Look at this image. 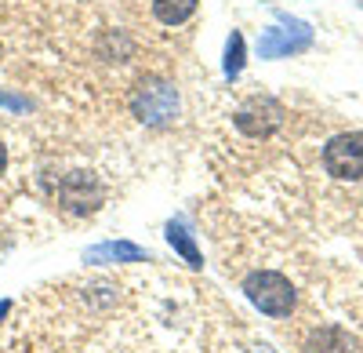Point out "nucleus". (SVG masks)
<instances>
[{
  "instance_id": "1",
  "label": "nucleus",
  "mask_w": 363,
  "mask_h": 353,
  "mask_svg": "<svg viewBox=\"0 0 363 353\" xmlns=\"http://www.w3.org/2000/svg\"><path fill=\"white\" fill-rule=\"evenodd\" d=\"M244 295L265 313V317H291L294 310V288L284 273L258 270L244 281Z\"/></svg>"
},
{
  "instance_id": "2",
  "label": "nucleus",
  "mask_w": 363,
  "mask_h": 353,
  "mask_svg": "<svg viewBox=\"0 0 363 353\" xmlns=\"http://www.w3.org/2000/svg\"><path fill=\"white\" fill-rule=\"evenodd\" d=\"M131 113L142 124H167L178 113V92L167 80H145L131 95Z\"/></svg>"
},
{
  "instance_id": "3",
  "label": "nucleus",
  "mask_w": 363,
  "mask_h": 353,
  "mask_svg": "<svg viewBox=\"0 0 363 353\" xmlns=\"http://www.w3.org/2000/svg\"><path fill=\"white\" fill-rule=\"evenodd\" d=\"M323 168L342 183H359L363 179V131L335 135L323 146Z\"/></svg>"
},
{
  "instance_id": "4",
  "label": "nucleus",
  "mask_w": 363,
  "mask_h": 353,
  "mask_svg": "<svg viewBox=\"0 0 363 353\" xmlns=\"http://www.w3.org/2000/svg\"><path fill=\"white\" fill-rule=\"evenodd\" d=\"M313 44V29L309 22H301V18H280V26H269L262 29V37H258V55L262 58H287V55H298V51H306Z\"/></svg>"
},
{
  "instance_id": "5",
  "label": "nucleus",
  "mask_w": 363,
  "mask_h": 353,
  "mask_svg": "<svg viewBox=\"0 0 363 353\" xmlns=\"http://www.w3.org/2000/svg\"><path fill=\"white\" fill-rule=\"evenodd\" d=\"M233 124L251 139H269L284 124V106L277 99H269V95H255L233 113Z\"/></svg>"
},
{
  "instance_id": "6",
  "label": "nucleus",
  "mask_w": 363,
  "mask_h": 353,
  "mask_svg": "<svg viewBox=\"0 0 363 353\" xmlns=\"http://www.w3.org/2000/svg\"><path fill=\"white\" fill-rule=\"evenodd\" d=\"M55 197H58V204H62L66 212L87 215V212H95L99 204H102V186L91 179L87 171H69V175H62V179H58Z\"/></svg>"
},
{
  "instance_id": "7",
  "label": "nucleus",
  "mask_w": 363,
  "mask_h": 353,
  "mask_svg": "<svg viewBox=\"0 0 363 353\" xmlns=\"http://www.w3.org/2000/svg\"><path fill=\"white\" fill-rule=\"evenodd\" d=\"M84 262L91 266H113V262H149V251L131 241H102L84 251Z\"/></svg>"
},
{
  "instance_id": "8",
  "label": "nucleus",
  "mask_w": 363,
  "mask_h": 353,
  "mask_svg": "<svg viewBox=\"0 0 363 353\" xmlns=\"http://www.w3.org/2000/svg\"><path fill=\"white\" fill-rule=\"evenodd\" d=\"M306 353H352V339L342 328H320L309 335Z\"/></svg>"
},
{
  "instance_id": "9",
  "label": "nucleus",
  "mask_w": 363,
  "mask_h": 353,
  "mask_svg": "<svg viewBox=\"0 0 363 353\" xmlns=\"http://www.w3.org/2000/svg\"><path fill=\"white\" fill-rule=\"evenodd\" d=\"M167 244L189 262L193 270H200L203 266V255H200V248L193 244V233L186 229V222H167Z\"/></svg>"
},
{
  "instance_id": "10",
  "label": "nucleus",
  "mask_w": 363,
  "mask_h": 353,
  "mask_svg": "<svg viewBox=\"0 0 363 353\" xmlns=\"http://www.w3.org/2000/svg\"><path fill=\"white\" fill-rule=\"evenodd\" d=\"M196 11V0H153V15L164 26H182Z\"/></svg>"
},
{
  "instance_id": "11",
  "label": "nucleus",
  "mask_w": 363,
  "mask_h": 353,
  "mask_svg": "<svg viewBox=\"0 0 363 353\" xmlns=\"http://www.w3.org/2000/svg\"><path fill=\"white\" fill-rule=\"evenodd\" d=\"M244 58H247V40H244V33H240V29H233L229 40H225V63H222V70H225L229 80L240 77V70H244Z\"/></svg>"
},
{
  "instance_id": "12",
  "label": "nucleus",
  "mask_w": 363,
  "mask_h": 353,
  "mask_svg": "<svg viewBox=\"0 0 363 353\" xmlns=\"http://www.w3.org/2000/svg\"><path fill=\"white\" fill-rule=\"evenodd\" d=\"M0 106H11V109H29V102H26V99L8 95V92H0Z\"/></svg>"
},
{
  "instance_id": "13",
  "label": "nucleus",
  "mask_w": 363,
  "mask_h": 353,
  "mask_svg": "<svg viewBox=\"0 0 363 353\" xmlns=\"http://www.w3.org/2000/svg\"><path fill=\"white\" fill-rule=\"evenodd\" d=\"M4 164H8V146L0 142V171H4Z\"/></svg>"
}]
</instances>
